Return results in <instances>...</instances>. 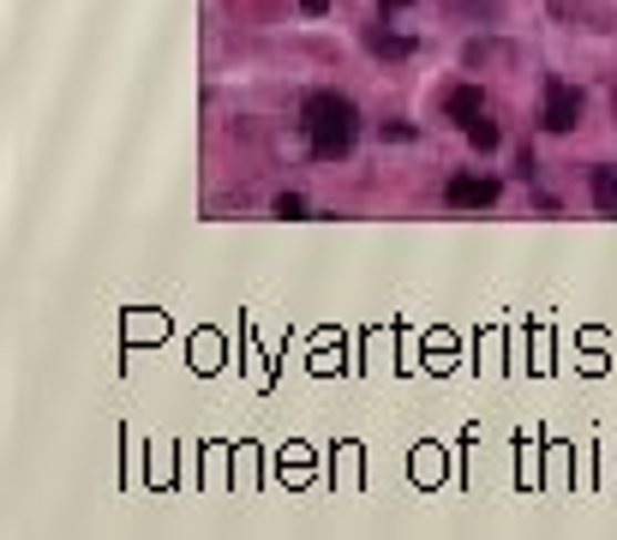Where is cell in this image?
<instances>
[{
    "label": "cell",
    "mask_w": 617,
    "mask_h": 540,
    "mask_svg": "<svg viewBox=\"0 0 617 540\" xmlns=\"http://www.w3.org/2000/svg\"><path fill=\"white\" fill-rule=\"evenodd\" d=\"M594 204L606 216H617V169H594Z\"/></svg>",
    "instance_id": "5b68a950"
},
{
    "label": "cell",
    "mask_w": 617,
    "mask_h": 540,
    "mask_svg": "<svg viewBox=\"0 0 617 540\" xmlns=\"http://www.w3.org/2000/svg\"><path fill=\"white\" fill-rule=\"evenodd\" d=\"M444 204L450 211H486V204H497V181L492 174H455L444 186Z\"/></svg>",
    "instance_id": "3957f363"
},
{
    "label": "cell",
    "mask_w": 617,
    "mask_h": 540,
    "mask_svg": "<svg viewBox=\"0 0 617 540\" xmlns=\"http://www.w3.org/2000/svg\"><path fill=\"white\" fill-rule=\"evenodd\" d=\"M372 49H378V54H408V42H402V37H384V31H372Z\"/></svg>",
    "instance_id": "52a82bcc"
},
{
    "label": "cell",
    "mask_w": 617,
    "mask_h": 540,
    "mask_svg": "<svg viewBox=\"0 0 617 540\" xmlns=\"http://www.w3.org/2000/svg\"><path fill=\"white\" fill-rule=\"evenodd\" d=\"M300 126H306V144H312L318 163H336V156H348L360 139V109L336 91H312L300 109Z\"/></svg>",
    "instance_id": "6da1fadb"
},
{
    "label": "cell",
    "mask_w": 617,
    "mask_h": 540,
    "mask_svg": "<svg viewBox=\"0 0 617 540\" xmlns=\"http://www.w3.org/2000/svg\"><path fill=\"white\" fill-rule=\"evenodd\" d=\"M444 114H450L455 126L480 121V114H486V96H480V84H455V91L444 96Z\"/></svg>",
    "instance_id": "277c9868"
},
{
    "label": "cell",
    "mask_w": 617,
    "mask_h": 540,
    "mask_svg": "<svg viewBox=\"0 0 617 540\" xmlns=\"http://www.w3.org/2000/svg\"><path fill=\"white\" fill-rule=\"evenodd\" d=\"M582 121V91L569 79H546V96H539V126L546 133H569Z\"/></svg>",
    "instance_id": "7a4b0ae2"
},
{
    "label": "cell",
    "mask_w": 617,
    "mask_h": 540,
    "mask_svg": "<svg viewBox=\"0 0 617 540\" xmlns=\"http://www.w3.org/2000/svg\"><path fill=\"white\" fill-rule=\"evenodd\" d=\"M462 133H467V144H474V151H497V126L486 121V114H480V121H467Z\"/></svg>",
    "instance_id": "8992f818"
},
{
    "label": "cell",
    "mask_w": 617,
    "mask_h": 540,
    "mask_svg": "<svg viewBox=\"0 0 617 540\" xmlns=\"http://www.w3.org/2000/svg\"><path fill=\"white\" fill-rule=\"evenodd\" d=\"M276 216H306V198L300 193H282V198H276Z\"/></svg>",
    "instance_id": "ba28073f"
}]
</instances>
